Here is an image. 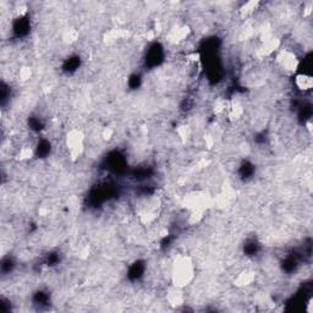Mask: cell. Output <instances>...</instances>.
<instances>
[{
	"mask_svg": "<svg viewBox=\"0 0 313 313\" xmlns=\"http://www.w3.org/2000/svg\"><path fill=\"white\" fill-rule=\"evenodd\" d=\"M194 278V264L188 256H179L173 263L172 281L176 288H186Z\"/></svg>",
	"mask_w": 313,
	"mask_h": 313,
	"instance_id": "cell-1",
	"label": "cell"
},
{
	"mask_svg": "<svg viewBox=\"0 0 313 313\" xmlns=\"http://www.w3.org/2000/svg\"><path fill=\"white\" fill-rule=\"evenodd\" d=\"M210 204L208 194L203 191H192L185 197V207L192 214L201 215Z\"/></svg>",
	"mask_w": 313,
	"mask_h": 313,
	"instance_id": "cell-2",
	"label": "cell"
},
{
	"mask_svg": "<svg viewBox=\"0 0 313 313\" xmlns=\"http://www.w3.org/2000/svg\"><path fill=\"white\" fill-rule=\"evenodd\" d=\"M295 85L297 88L301 91H310L313 86V78L312 76L307 75V73H300L295 78Z\"/></svg>",
	"mask_w": 313,
	"mask_h": 313,
	"instance_id": "cell-5",
	"label": "cell"
},
{
	"mask_svg": "<svg viewBox=\"0 0 313 313\" xmlns=\"http://www.w3.org/2000/svg\"><path fill=\"white\" fill-rule=\"evenodd\" d=\"M168 301L170 302V305H174V306H180V305H183V289L176 288V286L173 285V288L169 290V294H168Z\"/></svg>",
	"mask_w": 313,
	"mask_h": 313,
	"instance_id": "cell-6",
	"label": "cell"
},
{
	"mask_svg": "<svg viewBox=\"0 0 313 313\" xmlns=\"http://www.w3.org/2000/svg\"><path fill=\"white\" fill-rule=\"evenodd\" d=\"M66 147L71 159L76 160L85 149V135L81 130L72 128L66 135Z\"/></svg>",
	"mask_w": 313,
	"mask_h": 313,
	"instance_id": "cell-3",
	"label": "cell"
},
{
	"mask_svg": "<svg viewBox=\"0 0 313 313\" xmlns=\"http://www.w3.org/2000/svg\"><path fill=\"white\" fill-rule=\"evenodd\" d=\"M253 280V274L252 273H241L240 275H239V278L236 279V281H238V285H249V284H251V281Z\"/></svg>",
	"mask_w": 313,
	"mask_h": 313,
	"instance_id": "cell-7",
	"label": "cell"
},
{
	"mask_svg": "<svg viewBox=\"0 0 313 313\" xmlns=\"http://www.w3.org/2000/svg\"><path fill=\"white\" fill-rule=\"evenodd\" d=\"M278 59H279L278 62H279V64H280V66L286 71H295L297 65H299V62H297L296 57L291 52L284 51L283 53H280Z\"/></svg>",
	"mask_w": 313,
	"mask_h": 313,
	"instance_id": "cell-4",
	"label": "cell"
}]
</instances>
